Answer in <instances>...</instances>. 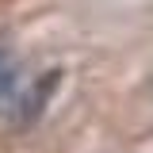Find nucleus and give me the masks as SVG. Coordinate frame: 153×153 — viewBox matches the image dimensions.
I'll return each instance as SVG.
<instances>
[{
  "label": "nucleus",
  "mask_w": 153,
  "mask_h": 153,
  "mask_svg": "<svg viewBox=\"0 0 153 153\" xmlns=\"http://www.w3.org/2000/svg\"><path fill=\"white\" fill-rule=\"evenodd\" d=\"M57 76H61V73H46V76L35 84V88L27 92V100L19 103V107H23V123H31V119H35V115L46 107V100H50V96H54V88H57Z\"/></svg>",
  "instance_id": "obj_1"
},
{
  "label": "nucleus",
  "mask_w": 153,
  "mask_h": 153,
  "mask_svg": "<svg viewBox=\"0 0 153 153\" xmlns=\"http://www.w3.org/2000/svg\"><path fill=\"white\" fill-rule=\"evenodd\" d=\"M12 92H16V61H12L8 50L0 46V103L12 100Z\"/></svg>",
  "instance_id": "obj_2"
}]
</instances>
